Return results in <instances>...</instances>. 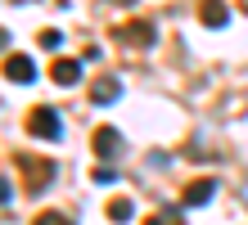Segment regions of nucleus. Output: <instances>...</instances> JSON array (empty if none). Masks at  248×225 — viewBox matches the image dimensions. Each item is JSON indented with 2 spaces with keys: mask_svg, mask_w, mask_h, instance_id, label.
Instances as JSON below:
<instances>
[{
  "mask_svg": "<svg viewBox=\"0 0 248 225\" xmlns=\"http://www.w3.org/2000/svg\"><path fill=\"white\" fill-rule=\"evenodd\" d=\"M14 162H18V171H23V185L27 194H41L54 180V158H36V153H14Z\"/></svg>",
  "mask_w": 248,
  "mask_h": 225,
  "instance_id": "f257e3e1",
  "label": "nucleus"
},
{
  "mask_svg": "<svg viewBox=\"0 0 248 225\" xmlns=\"http://www.w3.org/2000/svg\"><path fill=\"white\" fill-rule=\"evenodd\" d=\"M27 135H36V140H59V135H63V117L41 104V108L27 113Z\"/></svg>",
  "mask_w": 248,
  "mask_h": 225,
  "instance_id": "f03ea898",
  "label": "nucleus"
},
{
  "mask_svg": "<svg viewBox=\"0 0 248 225\" xmlns=\"http://www.w3.org/2000/svg\"><path fill=\"white\" fill-rule=\"evenodd\" d=\"M118 41L136 45V50H149V45H154V23H149V18H136V23H126V27H118Z\"/></svg>",
  "mask_w": 248,
  "mask_h": 225,
  "instance_id": "7ed1b4c3",
  "label": "nucleus"
},
{
  "mask_svg": "<svg viewBox=\"0 0 248 225\" xmlns=\"http://www.w3.org/2000/svg\"><path fill=\"white\" fill-rule=\"evenodd\" d=\"M5 77H9L14 86H27V81L36 77V63H32L27 54H9V59H5Z\"/></svg>",
  "mask_w": 248,
  "mask_h": 225,
  "instance_id": "20e7f679",
  "label": "nucleus"
},
{
  "mask_svg": "<svg viewBox=\"0 0 248 225\" xmlns=\"http://www.w3.org/2000/svg\"><path fill=\"white\" fill-rule=\"evenodd\" d=\"M91 149H95V158H118L122 153V135L113 131V126H99L95 140H91Z\"/></svg>",
  "mask_w": 248,
  "mask_h": 225,
  "instance_id": "39448f33",
  "label": "nucleus"
},
{
  "mask_svg": "<svg viewBox=\"0 0 248 225\" xmlns=\"http://www.w3.org/2000/svg\"><path fill=\"white\" fill-rule=\"evenodd\" d=\"M50 77L59 81V86H77L81 81V63H77V59H54V63H50Z\"/></svg>",
  "mask_w": 248,
  "mask_h": 225,
  "instance_id": "423d86ee",
  "label": "nucleus"
},
{
  "mask_svg": "<svg viewBox=\"0 0 248 225\" xmlns=\"http://www.w3.org/2000/svg\"><path fill=\"white\" fill-rule=\"evenodd\" d=\"M217 194V180H194V185H185V194H181V203L185 207H203Z\"/></svg>",
  "mask_w": 248,
  "mask_h": 225,
  "instance_id": "0eeeda50",
  "label": "nucleus"
},
{
  "mask_svg": "<svg viewBox=\"0 0 248 225\" xmlns=\"http://www.w3.org/2000/svg\"><path fill=\"white\" fill-rule=\"evenodd\" d=\"M199 18H203V27H226L230 9L221 5V0H203V5H199Z\"/></svg>",
  "mask_w": 248,
  "mask_h": 225,
  "instance_id": "6e6552de",
  "label": "nucleus"
},
{
  "mask_svg": "<svg viewBox=\"0 0 248 225\" xmlns=\"http://www.w3.org/2000/svg\"><path fill=\"white\" fill-rule=\"evenodd\" d=\"M118 95H122V81H118V77H99V81L91 86V99H95V104H113Z\"/></svg>",
  "mask_w": 248,
  "mask_h": 225,
  "instance_id": "1a4fd4ad",
  "label": "nucleus"
},
{
  "mask_svg": "<svg viewBox=\"0 0 248 225\" xmlns=\"http://www.w3.org/2000/svg\"><path fill=\"white\" fill-rule=\"evenodd\" d=\"M131 212H136V207H131V198H113V203H108V221H118V225L131 221Z\"/></svg>",
  "mask_w": 248,
  "mask_h": 225,
  "instance_id": "9d476101",
  "label": "nucleus"
},
{
  "mask_svg": "<svg viewBox=\"0 0 248 225\" xmlns=\"http://www.w3.org/2000/svg\"><path fill=\"white\" fill-rule=\"evenodd\" d=\"M32 225H72V221H68V216H59V212H41Z\"/></svg>",
  "mask_w": 248,
  "mask_h": 225,
  "instance_id": "9b49d317",
  "label": "nucleus"
},
{
  "mask_svg": "<svg viewBox=\"0 0 248 225\" xmlns=\"http://www.w3.org/2000/svg\"><path fill=\"white\" fill-rule=\"evenodd\" d=\"M59 41H63V36L54 32V27H46V32H41V45H46V50H59Z\"/></svg>",
  "mask_w": 248,
  "mask_h": 225,
  "instance_id": "f8f14e48",
  "label": "nucleus"
},
{
  "mask_svg": "<svg viewBox=\"0 0 248 225\" xmlns=\"http://www.w3.org/2000/svg\"><path fill=\"white\" fill-rule=\"evenodd\" d=\"M149 225H163V216H149Z\"/></svg>",
  "mask_w": 248,
  "mask_h": 225,
  "instance_id": "ddd939ff",
  "label": "nucleus"
},
{
  "mask_svg": "<svg viewBox=\"0 0 248 225\" xmlns=\"http://www.w3.org/2000/svg\"><path fill=\"white\" fill-rule=\"evenodd\" d=\"M118 5H136V0H118Z\"/></svg>",
  "mask_w": 248,
  "mask_h": 225,
  "instance_id": "4468645a",
  "label": "nucleus"
}]
</instances>
